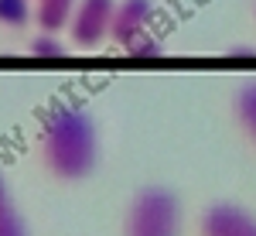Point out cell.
I'll return each mask as SVG.
<instances>
[{
    "mask_svg": "<svg viewBox=\"0 0 256 236\" xmlns=\"http://www.w3.org/2000/svg\"><path fill=\"white\" fill-rule=\"evenodd\" d=\"M113 11H116V0H79L72 24H68L72 45L76 48H99L102 38H110Z\"/></svg>",
    "mask_w": 256,
    "mask_h": 236,
    "instance_id": "3957f363",
    "label": "cell"
},
{
    "mask_svg": "<svg viewBox=\"0 0 256 236\" xmlns=\"http://www.w3.org/2000/svg\"><path fill=\"white\" fill-rule=\"evenodd\" d=\"M38 157L44 171L58 181H82L92 175L99 161V137L89 110H82L76 103L55 106L41 120Z\"/></svg>",
    "mask_w": 256,
    "mask_h": 236,
    "instance_id": "6da1fadb",
    "label": "cell"
},
{
    "mask_svg": "<svg viewBox=\"0 0 256 236\" xmlns=\"http://www.w3.org/2000/svg\"><path fill=\"white\" fill-rule=\"evenodd\" d=\"M76 7H79V0H34V24H38V31L58 35L62 28L72 24Z\"/></svg>",
    "mask_w": 256,
    "mask_h": 236,
    "instance_id": "8992f818",
    "label": "cell"
},
{
    "mask_svg": "<svg viewBox=\"0 0 256 236\" xmlns=\"http://www.w3.org/2000/svg\"><path fill=\"white\" fill-rule=\"evenodd\" d=\"M31 55H34V59H65V55H68V48L62 45L58 35L38 31V35L31 38Z\"/></svg>",
    "mask_w": 256,
    "mask_h": 236,
    "instance_id": "30bf717a",
    "label": "cell"
},
{
    "mask_svg": "<svg viewBox=\"0 0 256 236\" xmlns=\"http://www.w3.org/2000/svg\"><path fill=\"white\" fill-rule=\"evenodd\" d=\"M229 59H256V52H246V48H239V52H229Z\"/></svg>",
    "mask_w": 256,
    "mask_h": 236,
    "instance_id": "7c38bea8",
    "label": "cell"
},
{
    "mask_svg": "<svg viewBox=\"0 0 256 236\" xmlns=\"http://www.w3.org/2000/svg\"><path fill=\"white\" fill-rule=\"evenodd\" d=\"M0 236H28V226H24L18 205L10 198V188H7L4 175H0Z\"/></svg>",
    "mask_w": 256,
    "mask_h": 236,
    "instance_id": "ba28073f",
    "label": "cell"
},
{
    "mask_svg": "<svg viewBox=\"0 0 256 236\" xmlns=\"http://www.w3.org/2000/svg\"><path fill=\"white\" fill-rule=\"evenodd\" d=\"M253 14H256V11H253Z\"/></svg>",
    "mask_w": 256,
    "mask_h": 236,
    "instance_id": "4fadbf2b",
    "label": "cell"
},
{
    "mask_svg": "<svg viewBox=\"0 0 256 236\" xmlns=\"http://www.w3.org/2000/svg\"><path fill=\"white\" fill-rule=\"evenodd\" d=\"M126 52H130L134 59H158V55H160V45L154 38H137L134 45H126Z\"/></svg>",
    "mask_w": 256,
    "mask_h": 236,
    "instance_id": "8fae6325",
    "label": "cell"
},
{
    "mask_svg": "<svg viewBox=\"0 0 256 236\" xmlns=\"http://www.w3.org/2000/svg\"><path fill=\"white\" fill-rule=\"evenodd\" d=\"M150 21H154V0H116L110 38L126 48V45H134L137 38L147 35Z\"/></svg>",
    "mask_w": 256,
    "mask_h": 236,
    "instance_id": "5b68a950",
    "label": "cell"
},
{
    "mask_svg": "<svg viewBox=\"0 0 256 236\" xmlns=\"http://www.w3.org/2000/svg\"><path fill=\"white\" fill-rule=\"evenodd\" d=\"M181 233V202L164 185H144L134 192L126 216H123V236H178Z\"/></svg>",
    "mask_w": 256,
    "mask_h": 236,
    "instance_id": "7a4b0ae2",
    "label": "cell"
},
{
    "mask_svg": "<svg viewBox=\"0 0 256 236\" xmlns=\"http://www.w3.org/2000/svg\"><path fill=\"white\" fill-rule=\"evenodd\" d=\"M198 236H256V216L232 202H216L198 219Z\"/></svg>",
    "mask_w": 256,
    "mask_h": 236,
    "instance_id": "277c9868",
    "label": "cell"
},
{
    "mask_svg": "<svg viewBox=\"0 0 256 236\" xmlns=\"http://www.w3.org/2000/svg\"><path fill=\"white\" fill-rule=\"evenodd\" d=\"M31 18V4L28 0H0V28H10V31H18L24 28Z\"/></svg>",
    "mask_w": 256,
    "mask_h": 236,
    "instance_id": "9c48e42d",
    "label": "cell"
},
{
    "mask_svg": "<svg viewBox=\"0 0 256 236\" xmlns=\"http://www.w3.org/2000/svg\"><path fill=\"white\" fill-rule=\"evenodd\" d=\"M232 117H236V127L242 130V137L256 147V82H242L236 89Z\"/></svg>",
    "mask_w": 256,
    "mask_h": 236,
    "instance_id": "52a82bcc",
    "label": "cell"
}]
</instances>
